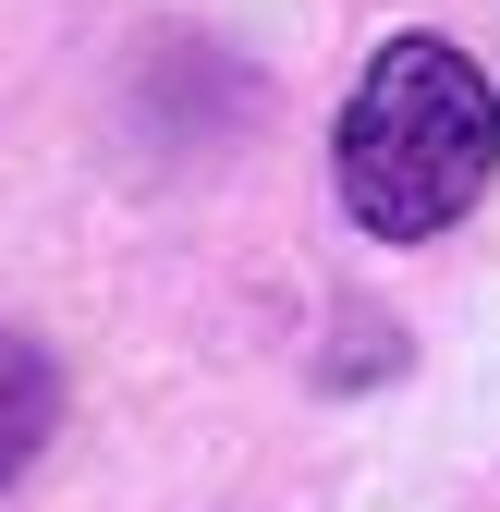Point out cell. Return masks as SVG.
<instances>
[{"instance_id":"7a4b0ae2","label":"cell","mask_w":500,"mask_h":512,"mask_svg":"<svg viewBox=\"0 0 500 512\" xmlns=\"http://www.w3.org/2000/svg\"><path fill=\"white\" fill-rule=\"evenodd\" d=\"M49 427H61V378L25 330H0V476H25L49 452Z\"/></svg>"},{"instance_id":"6da1fadb","label":"cell","mask_w":500,"mask_h":512,"mask_svg":"<svg viewBox=\"0 0 500 512\" xmlns=\"http://www.w3.org/2000/svg\"><path fill=\"white\" fill-rule=\"evenodd\" d=\"M330 171H342L354 232H379V244L452 232L488 196V171H500V86L452 37H391L342 98Z\"/></svg>"}]
</instances>
